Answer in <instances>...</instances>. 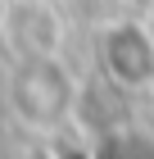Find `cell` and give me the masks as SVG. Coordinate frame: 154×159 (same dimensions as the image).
I'll return each mask as SVG.
<instances>
[{"mask_svg": "<svg viewBox=\"0 0 154 159\" xmlns=\"http://www.w3.org/2000/svg\"><path fill=\"white\" fill-rule=\"evenodd\" d=\"M150 37H154V32H150Z\"/></svg>", "mask_w": 154, "mask_h": 159, "instance_id": "obj_1", "label": "cell"}]
</instances>
